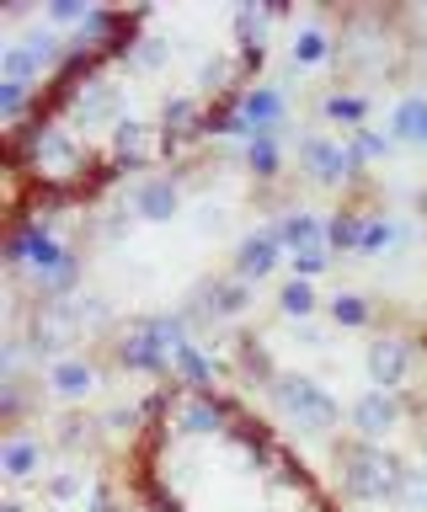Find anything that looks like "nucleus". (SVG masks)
Returning a JSON list of instances; mask_svg holds the SVG:
<instances>
[{
    "label": "nucleus",
    "mask_w": 427,
    "mask_h": 512,
    "mask_svg": "<svg viewBox=\"0 0 427 512\" xmlns=\"http://www.w3.org/2000/svg\"><path fill=\"white\" fill-rule=\"evenodd\" d=\"M331 267V246H315V251H294L289 256V278H321V272Z\"/></svg>",
    "instance_id": "nucleus-36"
},
{
    "label": "nucleus",
    "mask_w": 427,
    "mask_h": 512,
    "mask_svg": "<svg viewBox=\"0 0 427 512\" xmlns=\"http://www.w3.org/2000/svg\"><path fill=\"white\" fill-rule=\"evenodd\" d=\"M241 160H246V171L257 176L262 187H273L283 176V134H251L241 144Z\"/></svg>",
    "instance_id": "nucleus-20"
},
{
    "label": "nucleus",
    "mask_w": 427,
    "mask_h": 512,
    "mask_svg": "<svg viewBox=\"0 0 427 512\" xmlns=\"http://www.w3.org/2000/svg\"><path fill=\"white\" fill-rule=\"evenodd\" d=\"M241 422V406L225 390H182L161 384V416H155V438H214Z\"/></svg>",
    "instance_id": "nucleus-3"
},
{
    "label": "nucleus",
    "mask_w": 427,
    "mask_h": 512,
    "mask_svg": "<svg viewBox=\"0 0 427 512\" xmlns=\"http://www.w3.org/2000/svg\"><path fill=\"white\" fill-rule=\"evenodd\" d=\"M331 464H337L342 496L358 502V507H379V502L395 507V496H401V486H406V470H411V464L401 454H390L385 443H363V438H353V432L331 443Z\"/></svg>",
    "instance_id": "nucleus-1"
},
{
    "label": "nucleus",
    "mask_w": 427,
    "mask_h": 512,
    "mask_svg": "<svg viewBox=\"0 0 427 512\" xmlns=\"http://www.w3.org/2000/svg\"><path fill=\"white\" fill-rule=\"evenodd\" d=\"M123 64H129L134 75H155V70L166 64V43H161V38H134L129 54H123Z\"/></svg>",
    "instance_id": "nucleus-33"
},
{
    "label": "nucleus",
    "mask_w": 427,
    "mask_h": 512,
    "mask_svg": "<svg viewBox=\"0 0 427 512\" xmlns=\"http://www.w3.org/2000/svg\"><path fill=\"white\" fill-rule=\"evenodd\" d=\"M65 96V107L81 118L86 128H97V123H123V96H118V86L107 75H91V80H81V86H70V91H59Z\"/></svg>",
    "instance_id": "nucleus-14"
},
{
    "label": "nucleus",
    "mask_w": 427,
    "mask_h": 512,
    "mask_svg": "<svg viewBox=\"0 0 427 512\" xmlns=\"http://www.w3.org/2000/svg\"><path fill=\"white\" fill-rule=\"evenodd\" d=\"M417 411L406 395H390V390H363L353 406H347V427H353V438H363V443H385V438H395V432L406 427V416Z\"/></svg>",
    "instance_id": "nucleus-8"
},
{
    "label": "nucleus",
    "mask_w": 427,
    "mask_h": 512,
    "mask_svg": "<svg viewBox=\"0 0 427 512\" xmlns=\"http://www.w3.org/2000/svg\"><path fill=\"white\" fill-rule=\"evenodd\" d=\"M337 38H331V27L326 22H315V16H305V22H294L289 32V64L294 70H321V64L337 59Z\"/></svg>",
    "instance_id": "nucleus-16"
},
{
    "label": "nucleus",
    "mask_w": 427,
    "mask_h": 512,
    "mask_svg": "<svg viewBox=\"0 0 427 512\" xmlns=\"http://www.w3.org/2000/svg\"><path fill=\"white\" fill-rule=\"evenodd\" d=\"M273 6H257V0H246L241 11H235V48H267V27H273Z\"/></svg>",
    "instance_id": "nucleus-29"
},
{
    "label": "nucleus",
    "mask_w": 427,
    "mask_h": 512,
    "mask_svg": "<svg viewBox=\"0 0 427 512\" xmlns=\"http://www.w3.org/2000/svg\"><path fill=\"white\" fill-rule=\"evenodd\" d=\"M166 512H187V507H166Z\"/></svg>",
    "instance_id": "nucleus-42"
},
{
    "label": "nucleus",
    "mask_w": 427,
    "mask_h": 512,
    "mask_svg": "<svg viewBox=\"0 0 427 512\" xmlns=\"http://www.w3.org/2000/svg\"><path fill=\"white\" fill-rule=\"evenodd\" d=\"M251 299H257V288L241 283L235 272H219V278H203L193 294H187L182 315L193 331H219V326H230V320H241L251 310Z\"/></svg>",
    "instance_id": "nucleus-5"
},
{
    "label": "nucleus",
    "mask_w": 427,
    "mask_h": 512,
    "mask_svg": "<svg viewBox=\"0 0 427 512\" xmlns=\"http://www.w3.org/2000/svg\"><path fill=\"white\" fill-rule=\"evenodd\" d=\"M27 48L38 54V64L49 75H59V64H65V54H70V38L59 27H49V22H38V27H27V38H22Z\"/></svg>",
    "instance_id": "nucleus-28"
},
{
    "label": "nucleus",
    "mask_w": 427,
    "mask_h": 512,
    "mask_svg": "<svg viewBox=\"0 0 427 512\" xmlns=\"http://www.w3.org/2000/svg\"><path fill=\"white\" fill-rule=\"evenodd\" d=\"M283 262H289V251H283L278 230H273V224H262V230L241 235V246H235V262H230V272H235L241 283L257 288L262 278H273V272H278Z\"/></svg>",
    "instance_id": "nucleus-12"
},
{
    "label": "nucleus",
    "mask_w": 427,
    "mask_h": 512,
    "mask_svg": "<svg viewBox=\"0 0 427 512\" xmlns=\"http://www.w3.org/2000/svg\"><path fill=\"white\" fill-rule=\"evenodd\" d=\"M235 107L251 123V134H289V96L273 80H251L235 91Z\"/></svg>",
    "instance_id": "nucleus-13"
},
{
    "label": "nucleus",
    "mask_w": 427,
    "mask_h": 512,
    "mask_svg": "<svg viewBox=\"0 0 427 512\" xmlns=\"http://www.w3.org/2000/svg\"><path fill=\"white\" fill-rule=\"evenodd\" d=\"M363 219H369V208H353V203L331 208V214H326V246H331V251H353V256H358Z\"/></svg>",
    "instance_id": "nucleus-24"
},
{
    "label": "nucleus",
    "mask_w": 427,
    "mask_h": 512,
    "mask_svg": "<svg viewBox=\"0 0 427 512\" xmlns=\"http://www.w3.org/2000/svg\"><path fill=\"white\" fill-rule=\"evenodd\" d=\"M326 320L337 331H369L374 326V299L358 294V288H337V294L326 299Z\"/></svg>",
    "instance_id": "nucleus-21"
},
{
    "label": "nucleus",
    "mask_w": 427,
    "mask_h": 512,
    "mask_svg": "<svg viewBox=\"0 0 427 512\" xmlns=\"http://www.w3.org/2000/svg\"><path fill=\"white\" fill-rule=\"evenodd\" d=\"M0 80H22V86H49V70L38 64V54L22 38L0 48Z\"/></svg>",
    "instance_id": "nucleus-25"
},
{
    "label": "nucleus",
    "mask_w": 427,
    "mask_h": 512,
    "mask_svg": "<svg viewBox=\"0 0 427 512\" xmlns=\"http://www.w3.org/2000/svg\"><path fill=\"white\" fill-rule=\"evenodd\" d=\"M390 134L395 144H427V96L422 91H406L390 112Z\"/></svg>",
    "instance_id": "nucleus-22"
},
{
    "label": "nucleus",
    "mask_w": 427,
    "mask_h": 512,
    "mask_svg": "<svg viewBox=\"0 0 427 512\" xmlns=\"http://www.w3.org/2000/svg\"><path fill=\"white\" fill-rule=\"evenodd\" d=\"M97 384H102V368H97V358H86V352H70V358L43 368V390L54 400H65V406H86V400L97 395Z\"/></svg>",
    "instance_id": "nucleus-11"
},
{
    "label": "nucleus",
    "mask_w": 427,
    "mask_h": 512,
    "mask_svg": "<svg viewBox=\"0 0 427 512\" xmlns=\"http://www.w3.org/2000/svg\"><path fill=\"white\" fill-rule=\"evenodd\" d=\"M417 363H422V352L401 331H379L374 342H369V352H363V374H369V384H374V390H390V395H406L411 390Z\"/></svg>",
    "instance_id": "nucleus-7"
},
{
    "label": "nucleus",
    "mask_w": 427,
    "mask_h": 512,
    "mask_svg": "<svg viewBox=\"0 0 427 512\" xmlns=\"http://www.w3.org/2000/svg\"><path fill=\"white\" fill-rule=\"evenodd\" d=\"M395 240H401V224H395L390 214H379V208H369V219H363V240H358V256H379V251H390Z\"/></svg>",
    "instance_id": "nucleus-31"
},
{
    "label": "nucleus",
    "mask_w": 427,
    "mask_h": 512,
    "mask_svg": "<svg viewBox=\"0 0 427 512\" xmlns=\"http://www.w3.org/2000/svg\"><path fill=\"white\" fill-rule=\"evenodd\" d=\"M86 16H91L86 0H49V6H43V22L59 27V32H65V27L81 32V27H86Z\"/></svg>",
    "instance_id": "nucleus-34"
},
{
    "label": "nucleus",
    "mask_w": 427,
    "mask_h": 512,
    "mask_svg": "<svg viewBox=\"0 0 427 512\" xmlns=\"http://www.w3.org/2000/svg\"><path fill=\"white\" fill-rule=\"evenodd\" d=\"M219 374H225V363L209 358L198 342L171 352V384H182V390H219Z\"/></svg>",
    "instance_id": "nucleus-19"
},
{
    "label": "nucleus",
    "mask_w": 427,
    "mask_h": 512,
    "mask_svg": "<svg viewBox=\"0 0 427 512\" xmlns=\"http://www.w3.org/2000/svg\"><path fill=\"white\" fill-rule=\"evenodd\" d=\"M86 470H75V464H59V470L43 475V502L49 507H75V502H86Z\"/></svg>",
    "instance_id": "nucleus-27"
},
{
    "label": "nucleus",
    "mask_w": 427,
    "mask_h": 512,
    "mask_svg": "<svg viewBox=\"0 0 427 512\" xmlns=\"http://www.w3.org/2000/svg\"><path fill=\"white\" fill-rule=\"evenodd\" d=\"M299 342H305V347H326V336H321V326H310V320H305V326H299Z\"/></svg>",
    "instance_id": "nucleus-39"
},
{
    "label": "nucleus",
    "mask_w": 427,
    "mask_h": 512,
    "mask_svg": "<svg viewBox=\"0 0 427 512\" xmlns=\"http://www.w3.org/2000/svg\"><path fill=\"white\" fill-rule=\"evenodd\" d=\"M347 144H353V155L363 160V166H369V160H385L390 150H395V134H385V128H353V134H347Z\"/></svg>",
    "instance_id": "nucleus-32"
},
{
    "label": "nucleus",
    "mask_w": 427,
    "mask_h": 512,
    "mask_svg": "<svg viewBox=\"0 0 427 512\" xmlns=\"http://www.w3.org/2000/svg\"><path fill=\"white\" fill-rule=\"evenodd\" d=\"M49 102V86H22V80H0V118L6 128H22L27 112Z\"/></svg>",
    "instance_id": "nucleus-23"
},
{
    "label": "nucleus",
    "mask_w": 427,
    "mask_h": 512,
    "mask_svg": "<svg viewBox=\"0 0 427 512\" xmlns=\"http://www.w3.org/2000/svg\"><path fill=\"white\" fill-rule=\"evenodd\" d=\"M97 427H102V422H91V416H81V411H65V416L54 422V443L65 448V454H81V448L97 443Z\"/></svg>",
    "instance_id": "nucleus-30"
},
{
    "label": "nucleus",
    "mask_w": 427,
    "mask_h": 512,
    "mask_svg": "<svg viewBox=\"0 0 427 512\" xmlns=\"http://www.w3.org/2000/svg\"><path fill=\"white\" fill-rule=\"evenodd\" d=\"M299 171H305V182H315V187H358L363 182V160L353 155V144L331 139V134L299 139Z\"/></svg>",
    "instance_id": "nucleus-6"
},
{
    "label": "nucleus",
    "mask_w": 427,
    "mask_h": 512,
    "mask_svg": "<svg viewBox=\"0 0 427 512\" xmlns=\"http://www.w3.org/2000/svg\"><path fill=\"white\" fill-rule=\"evenodd\" d=\"M129 208H134V219H145V224L177 219L182 214V176L177 171H145V176H134Z\"/></svg>",
    "instance_id": "nucleus-10"
},
{
    "label": "nucleus",
    "mask_w": 427,
    "mask_h": 512,
    "mask_svg": "<svg viewBox=\"0 0 427 512\" xmlns=\"http://www.w3.org/2000/svg\"><path fill=\"white\" fill-rule=\"evenodd\" d=\"M422 454H427V427H422Z\"/></svg>",
    "instance_id": "nucleus-41"
},
{
    "label": "nucleus",
    "mask_w": 427,
    "mask_h": 512,
    "mask_svg": "<svg viewBox=\"0 0 427 512\" xmlns=\"http://www.w3.org/2000/svg\"><path fill=\"white\" fill-rule=\"evenodd\" d=\"M0 475H6L11 486H27V480L49 475V443L27 427L6 432V438H0Z\"/></svg>",
    "instance_id": "nucleus-15"
},
{
    "label": "nucleus",
    "mask_w": 427,
    "mask_h": 512,
    "mask_svg": "<svg viewBox=\"0 0 427 512\" xmlns=\"http://www.w3.org/2000/svg\"><path fill=\"white\" fill-rule=\"evenodd\" d=\"M22 411H27V384L6 379V384H0V422H6V432L22 427Z\"/></svg>",
    "instance_id": "nucleus-35"
},
{
    "label": "nucleus",
    "mask_w": 427,
    "mask_h": 512,
    "mask_svg": "<svg viewBox=\"0 0 427 512\" xmlns=\"http://www.w3.org/2000/svg\"><path fill=\"white\" fill-rule=\"evenodd\" d=\"M86 512H113V480H91V491H86Z\"/></svg>",
    "instance_id": "nucleus-38"
},
{
    "label": "nucleus",
    "mask_w": 427,
    "mask_h": 512,
    "mask_svg": "<svg viewBox=\"0 0 427 512\" xmlns=\"http://www.w3.org/2000/svg\"><path fill=\"white\" fill-rule=\"evenodd\" d=\"M267 390V406L283 416V427H299L305 438H326L337 443V427H342V406L331 400V390L321 379L310 374H289V368H278L273 379L262 384Z\"/></svg>",
    "instance_id": "nucleus-2"
},
{
    "label": "nucleus",
    "mask_w": 427,
    "mask_h": 512,
    "mask_svg": "<svg viewBox=\"0 0 427 512\" xmlns=\"http://www.w3.org/2000/svg\"><path fill=\"white\" fill-rule=\"evenodd\" d=\"M0 512H27V507L17 502V496H6V502H0Z\"/></svg>",
    "instance_id": "nucleus-40"
},
{
    "label": "nucleus",
    "mask_w": 427,
    "mask_h": 512,
    "mask_svg": "<svg viewBox=\"0 0 427 512\" xmlns=\"http://www.w3.org/2000/svg\"><path fill=\"white\" fill-rule=\"evenodd\" d=\"M315 310H326V299L315 294V283H310V278H289V283L278 288V315H283V320L305 326V320H310Z\"/></svg>",
    "instance_id": "nucleus-26"
},
{
    "label": "nucleus",
    "mask_w": 427,
    "mask_h": 512,
    "mask_svg": "<svg viewBox=\"0 0 427 512\" xmlns=\"http://www.w3.org/2000/svg\"><path fill=\"white\" fill-rule=\"evenodd\" d=\"M315 112H321V123H331V128H342V139L353 134V128H363L369 123V112H374V102H369V91H353V86H331L321 102H315Z\"/></svg>",
    "instance_id": "nucleus-18"
},
{
    "label": "nucleus",
    "mask_w": 427,
    "mask_h": 512,
    "mask_svg": "<svg viewBox=\"0 0 427 512\" xmlns=\"http://www.w3.org/2000/svg\"><path fill=\"white\" fill-rule=\"evenodd\" d=\"M113 368L118 374H139V379H166L171 384V347L161 326H155V315H129L123 326H113Z\"/></svg>",
    "instance_id": "nucleus-4"
},
{
    "label": "nucleus",
    "mask_w": 427,
    "mask_h": 512,
    "mask_svg": "<svg viewBox=\"0 0 427 512\" xmlns=\"http://www.w3.org/2000/svg\"><path fill=\"white\" fill-rule=\"evenodd\" d=\"M395 512H427V470H406V486L395 496Z\"/></svg>",
    "instance_id": "nucleus-37"
},
{
    "label": "nucleus",
    "mask_w": 427,
    "mask_h": 512,
    "mask_svg": "<svg viewBox=\"0 0 427 512\" xmlns=\"http://www.w3.org/2000/svg\"><path fill=\"white\" fill-rule=\"evenodd\" d=\"M273 230L283 240V251H315L326 246V214H315V208H283V214H273ZM337 256V251H331Z\"/></svg>",
    "instance_id": "nucleus-17"
},
{
    "label": "nucleus",
    "mask_w": 427,
    "mask_h": 512,
    "mask_svg": "<svg viewBox=\"0 0 427 512\" xmlns=\"http://www.w3.org/2000/svg\"><path fill=\"white\" fill-rule=\"evenodd\" d=\"M155 160H166V134L161 123H145V118H123L107 139V166L113 171H150Z\"/></svg>",
    "instance_id": "nucleus-9"
}]
</instances>
